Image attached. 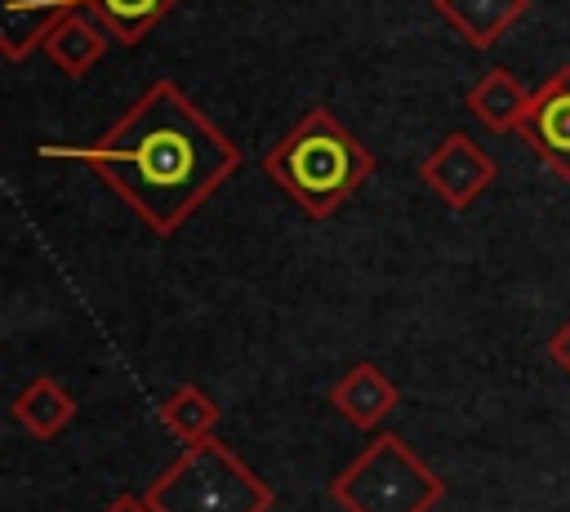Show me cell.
Here are the masks:
<instances>
[{
  "label": "cell",
  "mask_w": 570,
  "mask_h": 512,
  "mask_svg": "<svg viewBox=\"0 0 570 512\" xmlns=\"http://www.w3.org/2000/svg\"><path fill=\"white\" fill-rule=\"evenodd\" d=\"M40 151L89 165L156 236H174L240 169V147L165 76L151 80L89 147Z\"/></svg>",
  "instance_id": "cell-1"
},
{
  "label": "cell",
  "mask_w": 570,
  "mask_h": 512,
  "mask_svg": "<svg viewBox=\"0 0 570 512\" xmlns=\"http://www.w3.org/2000/svg\"><path fill=\"white\" fill-rule=\"evenodd\" d=\"M263 174L307 218L321 223V218L338 214V205L365 187V178L374 174V156L325 102H312L263 151Z\"/></svg>",
  "instance_id": "cell-2"
},
{
  "label": "cell",
  "mask_w": 570,
  "mask_h": 512,
  "mask_svg": "<svg viewBox=\"0 0 570 512\" xmlns=\"http://www.w3.org/2000/svg\"><path fill=\"white\" fill-rule=\"evenodd\" d=\"M156 512H272V485L218 436L183 445L142 490Z\"/></svg>",
  "instance_id": "cell-3"
},
{
  "label": "cell",
  "mask_w": 570,
  "mask_h": 512,
  "mask_svg": "<svg viewBox=\"0 0 570 512\" xmlns=\"http://www.w3.org/2000/svg\"><path fill=\"white\" fill-rule=\"evenodd\" d=\"M330 499L343 512H432L445 499V481L396 432H379L343 472H334Z\"/></svg>",
  "instance_id": "cell-4"
},
{
  "label": "cell",
  "mask_w": 570,
  "mask_h": 512,
  "mask_svg": "<svg viewBox=\"0 0 570 512\" xmlns=\"http://www.w3.org/2000/svg\"><path fill=\"white\" fill-rule=\"evenodd\" d=\"M494 160L463 134V129H450V134H441L436 138V147L423 156V165H419V178H423V187L428 191H436L441 200H445V209H454V214H463L490 183H494Z\"/></svg>",
  "instance_id": "cell-5"
},
{
  "label": "cell",
  "mask_w": 570,
  "mask_h": 512,
  "mask_svg": "<svg viewBox=\"0 0 570 512\" xmlns=\"http://www.w3.org/2000/svg\"><path fill=\"white\" fill-rule=\"evenodd\" d=\"M517 138L561 178L570 183V62L557 67L534 93L517 125Z\"/></svg>",
  "instance_id": "cell-6"
},
{
  "label": "cell",
  "mask_w": 570,
  "mask_h": 512,
  "mask_svg": "<svg viewBox=\"0 0 570 512\" xmlns=\"http://www.w3.org/2000/svg\"><path fill=\"white\" fill-rule=\"evenodd\" d=\"M89 0H0V53L22 62L31 49H45L49 31Z\"/></svg>",
  "instance_id": "cell-7"
},
{
  "label": "cell",
  "mask_w": 570,
  "mask_h": 512,
  "mask_svg": "<svg viewBox=\"0 0 570 512\" xmlns=\"http://www.w3.org/2000/svg\"><path fill=\"white\" fill-rule=\"evenodd\" d=\"M396 401H401L396 383H392L374 361H356V365L330 387V405H334L347 423H356V427H379V423L396 410Z\"/></svg>",
  "instance_id": "cell-8"
},
{
  "label": "cell",
  "mask_w": 570,
  "mask_h": 512,
  "mask_svg": "<svg viewBox=\"0 0 570 512\" xmlns=\"http://www.w3.org/2000/svg\"><path fill=\"white\" fill-rule=\"evenodd\" d=\"M432 9L459 31L463 45L490 49L530 13V0H432Z\"/></svg>",
  "instance_id": "cell-9"
},
{
  "label": "cell",
  "mask_w": 570,
  "mask_h": 512,
  "mask_svg": "<svg viewBox=\"0 0 570 512\" xmlns=\"http://www.w3.org/2000/svg\"><path fill=\"white\" fill-rule=\"evenodd\" d=\"M9 414L27 427V436L53 441V436H62V432L71 427V419H76V396H71L58 378L36 374L31 383L18 387V396L9 401Z\"/></svg>",
  "instance_id": "cell-10"
},
{
  "label": "cell",
  "mask_w": 570,
  "mask_h": 512,
  "mask_svg": "<svg viewBox=\"0 0 570 512\" xmlns=\"http://www.w3.org/2000/svg\"><path fill=\"white\" fill-rule=\"evenodd\" d=\"M102 53H107V27H102L98 18H89L85 9H71V13L49 31V40H45V58H49L62 76H71V80L89 76Z\"/></svg>",
  "instance_id": "cell-11"
},
{
  "label": "cell",
  "mask_w": 570,
  "mask_h": 512,
  "mask_svg": "<svg viewBox=\"0 0 570 512\" xmlns=\"http://www.w3.org/2000/svg\"><path fill=\"white\" fill-rule=\"evenodd\" d=\"M468 111L485 125V129H494V134H517V125H521V116H525V107H530V93H525V85L508 71V67H490L472 89H468Z\"/></svg>",
  "instance_id": "cell-12"
},
{
  "label": "cell",
  "mask_w": 570,
  "mask_h": 512,
  "mask_svg": "<svg viewBox=\"0 0 570 512\" xmlns=\"http://www.w3.org/2000/svg\"><path fill=\"white\" fill-rule=\"evenodd\" d=\"M160 423H165V432L178 441V445H196V441H205V436H214V423H218V405L209 401V392L205 387H196V383H183V387H174L165 401H160Z\"/></svg>",
  "instance_id": "cell-13"
},
{
  "label": "cell",
  "mask_w": 570,
  "mask_h": 512,
  "mask_svg": "<svg viewBox=\"0 0 570 512\" xmlns=\"http://www.w3.org/2000/svg\"><path fill=\"white\" fill-rule=\"evenodd\" d=\"M183 0H89L85 9L107 27L111 40L120 45H138L169 9H178Z\"/></svg>",
  "instance_id": "cell-14"
},
{
  "label": "cell",
  "mask_w": 570,
  "mask_h": 512,
  "mask_svg": "<svg viewBox=\"0 0 570 512\" xmlns=\"http://www.w3.org/2000/svg\"><path fill=\"white\" fill-rule=\"evenodd\" d=\"M548 356H552V365H557V370L570 378V321H566V325H561V329L548 338Z\"/></svg>",
  "instance_id": "cell-15"
},
{
  "label": "cell",
  "mask_w": 570,
  "mask_h": 512,
  "mask_svg": "<svg viewBox=\"0 0 570 512\" xmlns=\"http://www.w3.org/2000/svg\"><path fill=\"white\" fill-rule=\"evenodd\" d=\"M102 512H156V508H151L147 499H138V494H116Z\"/></svg>",
  "instance_id": "cell-16"
}]
</instances>
